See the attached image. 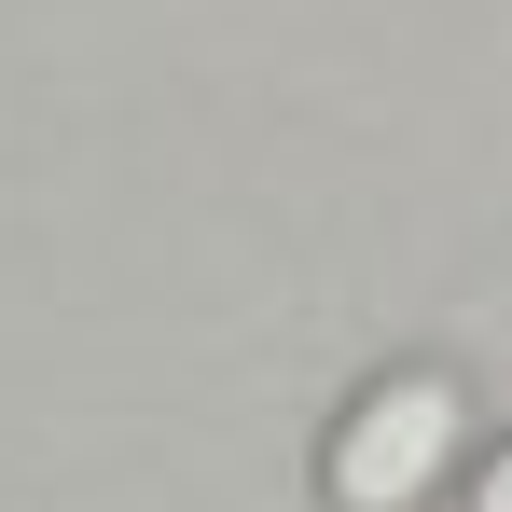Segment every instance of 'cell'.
Listing matches in <instances>:
<instances>
[{"label":"cell","mask_w":512,"mask_h":512,"mask_svg":"<svg viewBox=\"0 0 512 512\" xmlns=\"http://www.w3.org/2000/svg\"><path fill=\"white\" fill-rule=\"evenodd\" d=\"M457 457H471V388H457L443 360H402V374H374V388L333 416L319 499L333 512H429Z\"/></svg>","instance_id":"1"},{"label":"cell","mask_w":512,"mask_h":512,"mask_svg":"<svg viewBox=\"0 0 512 512\" xmlns=\"http://www.w3.org/2000/svg\"><path fill=\"white\" fill-rule=\"evenodd\" d=\"M471 512H512V443L485 457V471H471Z\"/></svg>","instance_id":"2"}]
</instances>
